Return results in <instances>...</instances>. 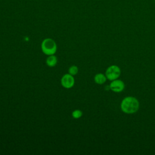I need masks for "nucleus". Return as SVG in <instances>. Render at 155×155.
Instances as JSON below:
<instances>
[{"instance_id":"6e6552de","label":"nucleus","mask_w":155,"mask_h":155,"mask_svg":"<svg viewBox=\"0 0 155 155\" xmlns=\"http://www.w3.org/2000/svg\"><path fill=\"white\" fill-rule=\"evenodd\" d=\"M78 72V68L76 65H72L68 68V73L71 75H76Z\"/></svg>"},{"instance_id":"39448f33","label":"nucleus","mask_w":155,"mask_h":155,"mask_svg":"<svg viewBox=\"0 0 155 155\" xmlns=\"http://www.w3.org/2000/svg\"><path fill=\"white\" fill-rule=\"evenodd\" d=\"M62 85L65 88H70L74 84V79L73 75L70 74H65L61 78V81Z\"/></svg>"},{"instance_id":"423d86ee","label":"nucleus","mask_w":155,"mask_h":155,"mask_svg":"<svg viewBox=\"0 0 155 155\" xmlns=\"http://www.w3.org/2000/svg\"><path fill=\"white\" fill-rule=\"evenodd\" d=\"M94 80L96 84L101 85L105 82L107 80V77L102 73H97L94 76Z\"/></svg>"},{"instance_id":"f257e3e1","label":"nucleus","mask_w":155,"mask_h":155,"mask_svg":"<svg viewBox=\"0 0 155 155\" xmlns=\"http://www.w3.org/2000/svg\"><path fill=\"white\" fill-rule=\"evenodd\" d=\"M120 108L124 113H135L139 108V101L136 97L133 96L125 97L121 102Z\"/></svg>"},{"instance_id":"20e7f679","label":"nucleus","mask_w":155,"mask_h":155,"mask_svg":"<svg viewBox=\"0 0 155 155\" xmlns=\"http://www.w3.org/2000/svg\"><path fill=\"white\" fill-rule=\"evenodd\" d=\"M110 89L115 93H120L124 90V82L119 79H115L112 81L109 85Z\"/></svg>"},{"instance_id":"7ed1b4c3","label":"nucleus","mask_w":155,"mask_h":155,"mask_svg":"<svg viewBox=\"0 0 155 155\" xmlns=\"http://www.w3.org/2000/svg\"><path fill=\"white\" fill-rule=\"evenodd\" d=\"M121 74L120 68L116 65H112L109 66L105 71V76L107 79L110 81L117 79Z\"/></svg>"},{"instance_id":"1a4fd4ad","label":"nucleus","mask_w":155,"mask_h":155,"mask_svg":"<svg viewBox=\"0 0 155 155\" xmlns=\"http://www.w3.org/2000/svg\"><path fill=\"white\" fill-rule=\"evenodd\" d=\"M82 116V112L79 110H75L72 112V116L74 119H79Z\"/></svg>"},{"instance_id":"0eeeda50","label":"nucleus","mask_w":155,"mask_h":155,"mask_svg":"<svg viewBox=\"0 0 155 155\" xmlns=\"http://www.w3.org/2000/svg\"><path fill=\"white\" fill-rule=\"evenodd\" d=\"M46 64L48 67H54L57 64V58L53 54L50 55L46 59Z\"/></svg>"},{"instance_id":"f03ea898","label":"nucleus","mask_w":155,"mask_h":155,"mask_svg":"<svg viewBox=\"0 0 155 155\" xmlns=\"http://www.w3.org/2000/svg\"><path fill=\"white\" fill-rule=\"evenodd\" d=\"M41 49L45 54L53 55L56 51L57 45L54 40L51 38H47L42 42Z\"/></svg>"},{"instance_id":"9d476101","label":"nucleus","mask_w":155,"mask_h":155,"mask_svg":"<svg viewBox=\"0 0 155 155\" xmlns=\"http://www.w3.org/2000/svg\"><path fill=\"white\" fill-rule=\"evenodd\" d=\"M154 1H155V0H154Z\"/></svg>"}]
</instances>
